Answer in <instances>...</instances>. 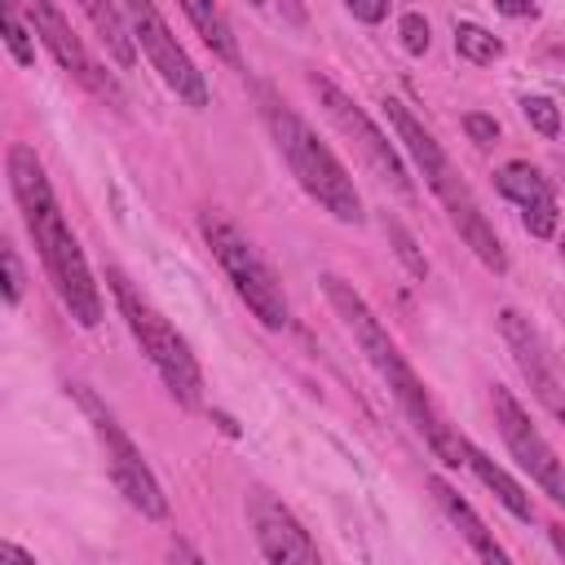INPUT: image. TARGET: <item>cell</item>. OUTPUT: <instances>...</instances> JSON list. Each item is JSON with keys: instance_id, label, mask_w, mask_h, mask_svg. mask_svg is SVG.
Segmentation results:
<instances>
[{"instance_id": "obj_1", "label": "cell", "mask_w": 565, "mask_h": 565, "mask_svg": "<svg viewBox=\"0 0 565 565\" xmlns=\"http://www.w3.org/2000/svg\"><path fill=\"white\" fill-rule=\"evenodd\" d=\"M9 190L22 207V221L40 247V260H44V274L62 300V309L79 322V327H97L102 322V291L93 282V269L84 260V247L79 238L71 234L62 207H57V194L44 177V163L35 159V150L26 141H13L9 146Z\"/></svg>"}, {"instance_id": "obj_2", "label": "cell", "mask_w": 565, "mask_h": 565, "mask_svg": "<svg viewBox=\"0 0 565 565\" xmlns=\"http://www.w3.org/2000/svg\"><path fill=\"white\" fill-rule=\"evenodd\" d=\"M322 291H327L331 309L340 313V322L353 331V340H358V349L366 353V362L375 366V375L388 384V393H393V402L402 406V415H406V419L415 424V433L428 441V450H433L441 463L459 468L463 455H468V437H459V433L446 424V415H441L437 402L428 397L424 380L415 375V366L406 362V353L397 349V340L388 335V327L375 318V309L362 300V291H358L353 282H344L340 274H322Z\"/></svg>"}, {"instance_id": "obj_3", "label": "cell", "mask_w": 565, "mask_h": 565, "mask_svg": "<svg viewBox=\"0 0 565 565\" xmlns=\"http://www.w3.org/2000/svg\"><path fill=\"white\" fill-rule=\"evenodd\" d=\"M256 102H260V119L278 146V154L287 159L291 177L300 181V190L322 207L331 212L335 221L344 225H358L362 221V199H358V185L349 177V168L331 154L327 141H318V132L269 88V84H256Z\"/></svg>"}, {"instance_id": "obj_4", "label": "cell", "mask_w": 565, "mask_h": 565, "mask_svg": "<svg viewBox=\"0 0 565 565\" xmlns=\"http://www.w3.org/2000/svg\"><path fill=\"white\" fill-rule=\"evenodd\" d=\"M384 110H388V124H393V132H397V141H402V150L411 154V163L419 168V177L428 181V190L437 194V203L446 207V216H450V225L459 230V238L472 247V256L490 269V274H503L508 269V252H503V243H499V234L490 230V221H486V212H481V203L472 199V190H468V181L455 172V163L446 159V150L437 146V137L406 110V102H397V97H388L384 102Z\"/></svg>"}, {"instance_id": "obj_5", "label": "cell", "mask_w": 565, "mask_h": 565, "mask_svg": "<svg viewBox=\"0 0 565 565\" xmlns=\"http://www.w3.org/2000/svg\"><path fill=\"white\" fill-rule=\"evenodd\" d=\"M106 278H110L115 305H119V313H124L132 340L141 344L146 362L159 371V380L168 384V393H172L181 406H199V402H203V371H199V362H194L185 335L128 282L124 269H106Z\"/></svg>"}, {"instance_id": "obj_6", "label": "cell", "mask_w": 565, "mask_h": 565, "mask_svg": "<svg viewBox=\"0 0 565 565\" xmlns=\"http://www.w3.org/2000/svg\"><path fill=\"white\" fill-rule=\"evenodd\" d=\"M199 234L212 247V256L225 269V278L234 282L238 300L260 318V327L282 331L287 327V296H282L274 269L265 265V256L252 247V238L234 221H225L221 212H203L199 216Z\"/></svg>"}, {"instance_id": "obj_7", "label": "cell", "mask_w": 565, "mask_h": 565, "mask_svg": "<svg viewBox=\"0 0 565 565\" xmlns=\"http://www.w3.org/2000/svg\"><path fill=\"white\" fill-rule=\"evenodd\" d=\"M71 393H75L79 411L88 415V424H93V433H97V441H102V450H106V472H110L115 490H119L141 516H150V521L168 516V494H163L159 477H154L150 463L141 459L137 441L124 433V424L110 415V406H106L88 384H71Z\"/></svg>"}, {"instance_id": "obj_8", "label": "cell", "mask_w": 565, "mask_h": 565, "mask_svg": "<svg viewBox=\"0 0 565 565\" xmlns=\"http://www.w3.org/2000/svg\"><path fill=\"white\" fill-rule=\"evenodd\" d=\"M309 88H313V97H318V106L327 110V119L349 137V146L358 150V159L371 168V177L375 181H384L393 194H402V199H411L415 194V185H411V177H406V163H402V154H397V146L375 128V119L344 93V88H335L327 75H309Z\"/></svg>"}, {"instance_id": "obj_9", "label": "cell", "mask_w": 565, "mask_h": 565, "mask_svg": "<svg viewBox=\"0 0 565 565\" xmlns=\"http://www.w3.org/2000/svg\"><path fill=\"white\" fill-rule=\"evenodd\" d=\"M128 13V26H132V40L141 44V53L150 57V66L159 71V79L194 110L207 106V84H203V71L190 62V53L177 44V35L168 31L163 13L154 4H124Z\"/></svg>"}, {"instance_id": "obj_10", "label": "cell", "mask_w": 565, "mask_h": 565, "mask_svg": "<svg viewBox=\"0 0 565 565\" xmlns=\"http://www.w3.org/2000/svg\"><path fill=\"white\" fill-rule=\"evenodd\" d=\"M490 406H494V424H499V433H503L512 459L543 486V494H547L552 503L565 508V463L556 459V450L547 446V437L534 428V419L525 415V406H521V402L512 397V388H503V384L490 388Z\"/></svg>"}, {"instance_id": "obj_11", "label": "cell", "mask_w": 565, "mask_h": 565, "mask_svg": "<svg viewBox=\"0 0 565 565\" xmlns=\"http://www.w3.org/2000/svg\"><path fill=\"white\" fill-rule=\"evenodd\" d=\"M26 22H31V31L44 40V49L53 53V62H57L62 71H71L88 93H97L102 102H115V106L124 102L119 84H115V79H110L93 57H88V49L79 44V35H75L71 18H66L57 4H44V0H40V4H31V9H26Z\"/></svg>"}, {"instance_id": "obj_12", "label": "cell", "mask_w": 565, "mask_h": 565, "mask_svg": "<svg viewBox=\"0 0 565 565\" xmlns=\"http://www.w3.org/2000/svg\"><path fill=\"white\" fill-rule=\"evenodd\" d=\"M499 331H503V340H508V349H512V358H516L525 384H530L534 397L543 402V411L565 424V375H561L556 358L547 353L539 327H534L530 318H521L516 309H503V313H499Z\"/></svg>"}, {"instance_id": "obj_13", "label": "cell", "mask_w": 565, "mask_h": 565, "mask_svg": "<svg viewBox=\"0 0 565 565\" xmlns=\"http://www.w3.org/2000/svg\"><path fill=\"white\" fill-rule=\"evenodd\" d=\"M247 521L256 534V547L265 552L269 565H322L309 530L296 521V512L274 499L269 490H252L247 494Z\"/></svg>"}, {"instance_id": "obj_14", "label": "cell", "mask_w": 565, "mask_h": 565, "mask_svg": "<svg viewBox=\"0 0 565 565\" xmlns=\"http://www.w3.org/2000/svg\"><path fill=\"white\" fill-rule=\"evenodd\" d=\"M499 190L521 207V221H525V230L534 238H552L556 234V190L534 163H525V159L503 163L499 168Z\"/></svg>"}, {"instance_id": "obj_15", "label": "cell", "mask_w": 565, "mask_h": 565, "mask_svg": "<svg viewBox=\"0 0 565 565\" xmlns=\"http://www.w3.org/2000/svg\"><path fill=\"white\" fill-rule=\"evenodd\" d=\"M428 490H433V499H437V508L450 516V525L468 539V547L477 552V561L481 565H512V556H508V547L486 530V521L472 512V503L468 499H459V490L450 486V481H441V477H428Z\"/></svg>"}, {"instance_id": "obj_16", "label": "cell", "mask_w": 565, "mask_h": 565, "mask_svg": "<svg viewBox=\"0 0 565 565\" xmlns=\"http://www.w3.org/2000/svg\"><path fill=\"white\" fill-rule=\"evenodd\" d=\"M463 463L477 472V481H481L486 490H494V499H499L516 521H534V503H530V494H525V490H521V486H516V481H512V477H508V472H503L486 450H477V446L468 441Z\"/></svg>"}, {"instance_id": "obj_17", "label": "cell", "mask_w": 565, "mask_h": 565, "mask_svg": "<svg viewBox=\"0 0 565 565\" xmlns=\"http://www.w3.org/2000/svg\"><path fill=\"white\" fill-rule=\"evenodd\" d=\"M84 18L97 26V35H102V44L110 49V57L119 62V66H132V26H128V13H124V4H102V0H88L84 4Z\"/></svg>"}, {"instance_id": "obj_18", "label": "cell", "mask_w": 565, "mask_h": 565, "mask_svg": "<svg viewBox=\"0 0 565 565\" xmlns=\"http://www.w3.org/2000/svg\"><path fill=\"white\" fill-rule=\"evenodd\" d=\"M181 13L190 18V26L203 35V44L216 53V57H225L230 66H243V57H238V40H234V31H230V22H225V9L221 4H181Z\"/></svg>"}, {"instance_id": "obj_19", "label": "cell", "mask_w": 565, "mask_h": 565, "mask_svg": "<svg viewBox=\"0 0 565 565\" xmlns=\"http://www.w3.org/2000/svg\"><path fill=\"white\" fill-rule=\"evenodd\" d=\"M455 53L463 62H472V66H490V62H499L503 44L477 22H455Z\"/></svg>"}, {"instance_id": "obj_20", "label": "cell", "mask_w": 565, "mask_h": 565, "mask_svg": "<svg viewBox=\"0 0 565 565\" xmlns=\"http://www.w3.org/2000/svg\"><path fill=\"white\" fill-rule=\"evenodd\" d=\"M0 22H4L9 57H13L18 66H31V62H35V44H31V31L22 26V13H18V9H4V13H0Z\"/></svg>"}, {"instance_id": "obj_21", "label": "cell", "mask_w": 565, "mask_h": 565, "mask_svg": "<svg viewBox=\"0 0 565 565\" xmlns=\"http://www.w3.org/2000/svg\"><path fill=\"white\" fill-rule=\"evenodd\" d=\"M384 234L393 238V252H397V260L415 274V278H428V260L419 256V247H415V238L406 234V225L402 221H393V216H384Z\"/></svg>"}, {"instance_id": "obj_22", "label": "cell", "mask_w": 565, "mask_h": 565, "mask_svg": "<svg viewBox=\"0 0 565 565\" xmlns=\"http://www.w3.org/2000/svg\"><path fill=\"white\" fill-rule=\"evenodd\" d=\"M397 31H402V49H406L411 57L428 53V18H424L419 9H406V13L397 18Z\"/></svg>"}, {"instance_id": "obj_23", "label": "cell", "mask_w": 565, "mask_h": 565, "mask_svg": "<svg viewBox=\"0 0 565 565\" xmlns=\"http://www.w3.org/2000/svg\"><path fill=\"white\" fill-rule=\"evenodd\" d=\"M521 115H525L530 128H539L543 137H556V132H561V110H556V102H547V97H525V102H521Z\"/></svg>"}, {"instance_id": "obj_24", "label": "cell", "mask_w": 565, "mask_h": 565, "mask_svg": "<svg viewBox=\"0 0 565 565\" xmlns=\"http://www.w3.org/2000/svg\"><path fill=\"white\" fill-rule=\"evenodd\" d=\"M0 265H4V305H18V300H22V282H26V274H22L18 252H13L9 243L0 247Z\"/></svg>"}, {"instance_id": "obj_25", "label": "cell", "mask_w": 565, "mask_h": 565, "mask_svg": "<svg viewBox=\"0 0 565 565\" xmlns=\"http://www.w3.org/2000/svg\"><path fill=\"white\" fill-rule=\"evenodd\" d=\"M463 132H468V141H477V146H490V141L499 137V124H494V115L468 110V115H463Z\"/></svg>"}, {"instance_id": "obj_26", "label": "cell", "mask_w": 565, "mask_h": 565, "mask_svg": "<svg viewBox=\"0 0 565 565\" xmlns=\"http://www.w3.org/2000/svg\"><path fill=\"white\" fill-rule=\"evenodd\" d=\"M344 9H349L358 22H380V18H388V4H384V0H349Z\"/></svg>"}, {"instance_id": "obj_27", "label": "cell", "mask_w": 565, "mask_h": 565, "mask_svg": "<svg viewBox=\"0 0 565 565\" xmlns=\"http://www.w3.org/2000/svg\"><path fill=\"white\" fill-rule=\"evenodd\" d=\"M168 565H207V561H203L190 543H181V539H177V543L168 547Z\"/></svg>"}, {"instance_id": "obj_28", "label": "cell", "mask_w": 565, "mask_h": 565, "mask_svg": "<svg viewBox=\"0 0 565 565\" xmlns=\"http://www.w3.org/2000/svg\"><path fill=\"white\" fill-rule=\"evenodd\" d=\"M0 561H4V565H35V556H26L13 539H4V543H0Z\"/></svg>"}, {"instance_id": "obj_29", "label": "cell", "mask_w": 565, "mask_h": 565, "mask_svg": "<svg viewBox=\"0 0 565 565\" xmlns=\"http://www.w3.org/2000/svg\"><path fill=\"white\" fill-rule=\"evenodd\" d=\"M499 13H508V18H539L534 4H499Z\"/></svg>"}, {"instance_id": "obj_30", "label": "cell", "mask_w": 565, "mask_h": 565, "mask_svg": "<svg viewBox=\"0 0 565 565\" xmlns=\"http://www.w3.org/2000/svg\"><path fill=\"white\" fill-rule=\"evenodd\" d=\"M274 13H278V18H291V22H305V9H296V4H278Z\"/></svg>"}, {"instance_id": "obj_31", "label": "cell", "mask_w": 565, "mask_h": 565, "mask_svg": "<svg viewBox=\"0 0 565 565\" xmlns=\"http://www.w3.org/2000/svg\"><path fill=\"white\" fill-rule=\"evenodd\" d=\"M547 534H552V543H556V552L565 556V525H547Z\"/></svg>"}, {"instance_id": "obj_32", "label": "cell", "mask_w": 565, "mask_h": 565, "mask_svg": "<svg viewBox=\"0 0 565 565\" xmlns=\"http://www.w3.org/2000/svg\"><path fill=\"white\" fill-rule=\"evenodd\" d=\"M216 424H221V428H225V433H230V437H238V424H234V419H230V415H221V411H216Z\"/></svg>"}, {"instance_id": "obj_33", "label": "cell", "mask_w": 565, "mask_h": 565, "mask_svg": "<svg viewBox=\"0 0 565 565\" xmlns=\"http://www.w3.org/2000/svg\"><path fill=\"white\" fill-rule=\"evenodd\" d=\"M561 252H565V238H561Z\"/></svg>"}]
</instances>
